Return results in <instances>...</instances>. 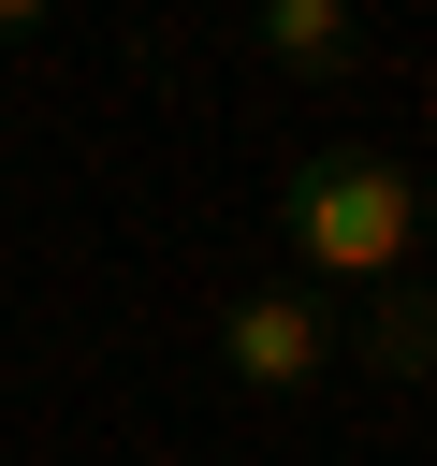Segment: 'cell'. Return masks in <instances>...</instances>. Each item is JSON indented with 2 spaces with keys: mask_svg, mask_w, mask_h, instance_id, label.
<instances>
[{
  "mask_svg": "<svg viewBox=\"0 0 437 466\" xmlns=\"http://www.w3.org/2000/svg\"><path fill=\"white\" fill-rule=\"evenodd\" d=\"M277 233L306 277H350V291H393L408 248H422V175L393 146H306L277 175Z\"/></svg>",
  "mask_w": 437,
  "mask_h": 466,
  "instance_id": "cell-1",
  "label": "cell"
},
{
  "mask_svg": "<svg viewBox=\"0 0 437 466\" xmlns=\"http://www.w3.org/2000/svg\"><path fill=\"white\" fill-rule=\"evenodd\" d=\"M218 364H233V393H306V379L335 364V320H320L291 277H262V291L218 306Z\"/></svg>",
  "mask_w": 437,
  "mask_h": 466,
  "instance_id": "cell-2",
  "label": "cell"
},
{
  "mask_svg": "<svg viewBox=\"0 0 437 466\" xmlns=\"http://www.w3.org/2000/svg\"><path fill=\"white\" fill-rule=\"evenodd\" d=\"M422 233H437V175H422Z\"/></svg>",
  "mask_w": 437,
  "mask_h": 466,
  "instance_id": "cell-5",
  "label": "cell"
},
{
  "mask_svg": "<svg viewBox=\"0 0 437 466\" xmlns=\"http://www.w3.org/2000/svg\"><path fill=\"white\" fill-rule=\"evenodd\" d=\"M364 364H379V379H437V291H422V277L364 291Z\"/></svg>",
  "mask_w": 437,
  "mask_h": 466,
  "instance_id": "cell-4",
  "label": "cell"
},
{
  "mask_svg": "<svg viewBox=\"0 0 437 466\" xmlns=\"http://www.w3.org/2000/svg\"><path fill=\"white\" fill-rule=\"evenodd\" d=\"M248 58H277V73H350V58H364V15H350V0H262V15H248Z\"/></svg>",
  "mask_w": 437,
  "mask_h": 466,
  "instance_id": "cell-3",
  "label": "cell"
}]
</instances>
